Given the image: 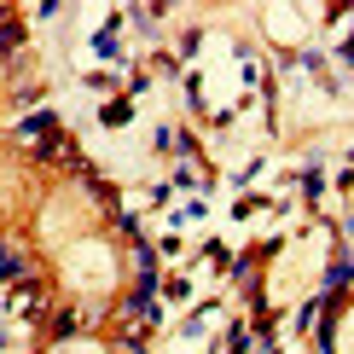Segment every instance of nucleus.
Instances as JSON below:
<instances>
[{
  "instance_id": "1",
  "label": "nucleus",
  "mask_w": 354,
  "mask_h": 354,
  "mask_svg": "<svg viewBox=\"0 0 354 354\" xmlns=\"http://www.w3.org/2000/svg\"><path fill=\"white\" fill-rule=\"evenodd\" d=\"M24 273V261H18V250H0V279H18Z\"/></svg>"
}]
</instances>
